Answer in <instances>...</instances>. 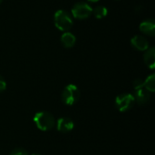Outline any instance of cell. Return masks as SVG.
Masks as SVG:
<instances>
[{"mask_svg":"<svg viewBox=\"0 0 155 155\" xmlns=\"http://www.w3.org/2000/svg\"><path fill=\"white\" fill-rule=\"evenodd\" d=\"M34 123L35 124V126L44 132L46 131H50L52 129H54V127H55V120L54 115L49 113V112H45V111H42V112H38L34 115Z\"/></svg>","mask_w":155,"mask_h":155,"instance_id":"cell-1","label":"cell"},{"mask_svg":"<svg viewBox=\"0 0 155 155\" xmlns=\"http://www.w3.org/2000/svg\"><path fill=\"white\" fill-rule=\"evenodd\" d=\"M54 25L60 31L68 32L73 26V18L64 10H58L54 14Z\"/></svg>","mask_w":155,"mask_h":155,"instance_id":"cell-2","label":"cell"},{"mask_svg":"<svg viewBox=\"0 0 155 155\" xmlns=\"http://www.w3.org/2000/svg\"><path fill=\"white\" fill-rule=\"evenodd\" d=\"M62 101L66 105H74L76 104L80 98V90L74 84H68L66 85L61 94Z\"/></svg>","mask_w":155,"mask_h":155,"instance_id":"cell-3","label":"cell"},{"mask_svg":"<svg viewBox=\"0 0 155 155\" xmlns=\"http://www.w3.org/2000/svg\"><path fill=\"white\" fill-rule=\"evenodd\" d=\"M135 103L134 94L126 93V94H122L118 95L115 98V107L116 109L121 112V113H125L131 110Z\"/></svg>","mask_w":155,"mask_h":155,"instance_id":"cell-4","label":"cell"},{"mask_svg":"<svg viewBox=\"0 0 155 155\" xmlns=\"http://www.w3.org/2000/svg\"><path fill=\"white\" fill-rule=\"evenodd\" d=\"M93 12V8L84 2H79L75 4L72 8L73 16L77 19H86Z\"/></svg>","mask_w":155,"mask_h":155,"instance_id":"cell-5","label":"cell"},{"mask_svg":"<svg viewBox=\"0 0 155 155\" xmlns=\"http://www.w3.org/2000/svg\"><path fill=\"white\" fill-rule=\"evenodd\" d=\"M55 126L59 132L66 134V133L71 132L74 129V124L72 119L68 117H62L57 120V122L55 123Z\"/></svg>","mask_w":155,"mask_h":155,"instance_id":"cell-6","label":"cell"},{"mask_svg":"<svg viewBox=\"0 0 155 155\" xmlns=\"http://www.w3.org/2000/svg\"><path fill=\"white\" fill-rule=\"evenodd\" d=\"M134 100L137 104L140 105H144L147 104L151 98V93L147 91L144 87L139 88L134 90Z\"/></svg>","mask_w":155,"mask_h":155,"instance_id":"cell-7","label":"cell"},{"mask_svg":"<svg viewBox=\"0 0 155 155\" xmlns=\"http://www.w3.org/2000/svg\"><path fill=\"white\" fill-rule=\"evenodd\" d=\"M131 45L138 51H146L149 48L148 40L142 35H135L131 39Z\"/></svg>","mask_w":155,"mask_h":155,"instance_id":"cell-8","label":"cell"},{"mask_svg":"<svg viewBox=\"0 0 155 155\" xmlns=\"http://www.w3.org/2000/svg\"><path fill=\"white\" fill-rule=\"evenodd\" d=\"M140 31L147 35L153 36L155 34V23L153 20H145L140 24Z\"/></svg>","mask_w":155,"mask_h":155,"instance_id":"cell-9","label":"cell"},{"mask_svg":"<svg viewBox=\"0 0 155 155\" xmlns=\"http://www.w3.org/2000/svg\"><path fill=\"white\" fill-rule=\"evenodd\" d=\"M143 60L145 64L150 69H154L155 67V49L154 47L148 48L143 55Z\"/></svg>","mask_w":155,"mask_h":155,"instance_id":"cell-10","label":"cell"},{"mask_svg":"<svg viewBox=\"0 0 155 155\" xmlns=\"http://www.w3.org/2000/svg\"><path fill=\"white\" fill-rule=\"evenodd\" d=\"M75 42H76L75 36L70 32H65L61 36V43L66 48L73 47L75 45Z\"/></svg>","mask_w":155,"mask_h":155,"instance_id":"cell-11","label":"cell"},{"mask_svg":"<svg viewBox=\"0 0 155 155\" xmlns=\"http://www.w3.org/2000/svg\"><path fill=\"white\" fill-rule=\"evenodd\" d=\"M143 87L149 91L150 93H153L155 91V74H150L144 81H143Z\"/></svg>","mask_w":155,"mask_h":155,"instance_id":"cell-12","label":"cell"},{"mask_svg":"<svg viewBox=\"0 0 155 155\" xmlns=\"http://www.w3.org/2000/svg\"><path fill=\"white\" fill-rule=\"evenodd\" d=\"M92 14L94 15L95 18H98V19H102L104 17H105L108 14V10L106 7L103 6V5H99V6H96L95 8L93 9V12Z\"/></svg>","mask_w":155,"mask_h":155,"instance_id":"cell-13","label":"cell"},{"mask_svg":"<svg viewBox=\"0 0 155 155\" xmlns=\"http://www.w3.org/2000/svg\"><path fill=\"white\" fill-rule=\"evenodd\" d=\"M133 85H134V90L139 89V88H142V87H143V80L141 79V78H137V79H135L133 82Z\"/></svg>","mask_w":155,"mask_h":155,"instance_id":"cell-14","label":"cell"},{"mask_svg":"<svg viewBox=\"0 0 155 155\" xmlns=\"http://www.w3.org/2000/svg\"><path fill=\"white\" fill-rule=\"evenodd\" d=\"M10 155H28V153L25 150L22 148H16L10 153Z\"/></svg>","mask_w":155,"mask_h":155,"instance_id":"cell-15","label":"cell"},{"mask_svg":"<svg viewBox=\"0 0 155 155\" xmlns=\"http://www.w3.org/2000/svg\"><path fill=\"white\" fill-rule=\"evenodd\" d=\"M6 89V82L5 80L0 75V93L4 92Z\"/></svg>","mask_w":155,"mask_h":155,"instance_id":"cell-16","label":"cell"},{"mask_svg":"<svg viewBox=\"0 0 155 155\" xmlns=\"http://www.w3.org/2000/svg\"><path fill=\"white\" fill-rule=\"evenodd\" d=\"M88 1H90V2H93V3H95V2H98L99 0H88Z\"/></svg>","mask_w":155,"mask_h":155,"instance_id":"cell-17","label":"cell"},{"mask_svg":"<svg viewBox=\"0 0 155 155\" xmlns=\"http://www.w3.org/2000/svg\"><path fill=\"white\" fill-rule=\"evenodd\" d=\"M32 155H41V154H39V153H33Z\"/></svg>","mask_w":155,"mask_h":155,"instance_id":"cell-18","label":"cell"},{"mask_svg":"<svg viewBox=\"0 0 155 155\" xmlns=\"http://www.w3.org/2000/svg\"><path fill=\"white\" fill-rule=\"evenodd\" d=\"M2 1H3V0H0V4H1V2H2Z\"/></svg>","mask_w":155,"mask_h":155,"instance_id":"cell-19","label":"cell"}]
</instances>
